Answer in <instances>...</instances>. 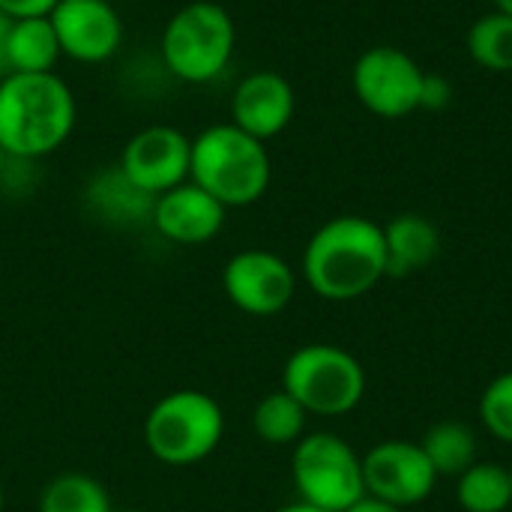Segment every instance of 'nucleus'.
I'll return each mask as SVG.
<instances>
[{
    "instance_id": "nucleus-1",
    "label": "nucleus",
    "mask_w": 512,
    "mask_h": 512,
    "mask_svg": "<svg viewBox=\"0 0 512 512\" xmlns=\"http://www.w3.org/2000/svg\"><path fill=\"white\" fill-rule=\"evenodd\" d=\"M303 279L321 300L351 303L387 279L384 228L366 216L327 219L303 249Z\"/></svg>"
},
{
    "instance_id": "nucleus-2",
    "label": "nucleus",
    "mask_w": 512,
    "mask_h": 512,
    "mask_svg": "<svg viewBox=\"0 0 512 512\" xmlns=\"http://www.w3.org/2000/svg\"><path fill=\"white\" fill-rule=\"evenodd\" d=\"M75 120V93L57 72L0 75V147L9 159L51 156L69 141Z\"/></svg>"
},
{
    "instance_id": "nucleus-3",
    "label": "nucleus",
    "mask_w": 512,
    "mask_h": 512,
    "mask_svg": "<svg viewBox=\"0 0 512 512\" xmlns=\"http://www.w3.org/2000/svg\"><path fill=\"white\" fill-rule=\"evenodd\" d=\"M273 165L267 144L240 126L213 123L192 138L189 180L213 195L225 210L249 207L270 189Z\"/></svg>"
},
{
    "instance_id": "nucleus-4",
    "label": "nucleus",
    "mask_w": 512,
    "mask_h": 512,
    "mask_svg": "<svg viewBox=\"0 0 512 512\" xmlns=\"http://www.w3.org/2000/svg\"><path fill=\"white\" fill-rule=\"evenodd\" d=\"M225 435L222 405L201 390H174L144 417V444L168 468H189L216 453Z\"/></svg>"
},
{
    "instance_id": "nucleus-5",
    "label": "nucleus",
    "mask_w": 512,
    "mask_h": 512,
    "mask_svg": "<svg viewBox=\"0 0 512 512\" xmlns=\"http://www.w3.org/2000/svg\"><path fill=\"white\" fill-rule=\"evenodd\" d=\"M237 45V27L225 6L213 0H192L171 15L162 30V63L186 84L216 81Z\"/></svg>"
},
{
    "instance_id": "nucleus-6",
    "label": "nucleus",
    "mask_w": 512,
    "mask_h": 512,
    "mask_svg": "<svg viewBox=\"0 0 512 512\" xmlns=\"http://www.w3.org/2000/svg\"><path fill=\"white\" fill-rule=\"evenodd\" d=\"M282 390L312 417H345L366 396V369L345 348L312 342L285 360Z\"/></svg>"
},
{
    "instance_id": "nucleus-7",
    "label": "nucleus",
    "mask_w": 512,
    "mask_h": 512,
    "mask_svg": "<svg viewBox=\"0 0 512 512\" xmlns=\"http://www.w3.org/2000/svg\"><path fill=\"white\" fill-rule=\"evenodd\" d=\"M291 480L303 504L327 512H345L366 495L363 456L333 432H312L294 444Z\"/></svg>"
},
{
    "instance_id": "nucleus-8",
    "label": "nucleus",
    "mask_w": 512,
    "mask_h": 512,
    "mask_svg": "<svg viewBox=\"0 0 512 512\" xmlns=\"http://www.w3.org/2000/svg\"><path fill=\"white\" fill-rule=\"evenodd\" d=\"M423 75L426 72L408 51L396 45H372L357 57L351 87L366 111L384 120H399L420 108Z\"/></svg>"
},
{
    "instance_id": "nucleus-9",
    "label": "nucleus",
    "mask_w": 512,
    "mask_h": 512,
    "mask_svg": "<svg viewBox=\"0 0 512 512\" xmlns=\"http://www.w3.org/2000/svg\"><path fill=\"white\" fill-rule=\"evenodd\" d=\"M228 303L252 318H270L291 306L297 294L294 267L270 249H243L222 270Z\"/></svg>"
},
{
    "instance_id": "nucleus-10",
    "label": "nucleus",
    "mask_w": 512,
    "mask_h": 512,
    "mask_svg": "<svg viewBox=\"0 0 512 512\" xmlns=\"http://www.w3.org/2000/svg\"><path fill=\"white\" fill-rule=\"evenodd\" d=\"M363 483L366 495L408 510L435 492L438 474L417 441L390 438L363 456Z\"/></svg>"
},
{
    "instance_id": "nucleus-11",
    "label": "nucleus",
    "mask_w": 512,
    "mask_h": 512,
    "mask_svg": "<svg viewBox=\"0 0 512 512\" xmlns=\"http://www.w3.org/2000/svg\"><path fill=\"white\" fill-rule=\"evenodd\" d=\"M117 165L129 177V183L156 198L189 180L192 138L177 126H144L126 141Z\"/></svg>"
},
{
    "instance_id": "nucleus-12",
    "label": "nucleus",
    "mask_w": 512,
    "mask_h": 512,
    "mask_svg": "<svg viewBox=\"0 0 512 512\" xmlns=\"http://www.w3.org/2000/svg\"><path fill=\"white\" fill-rule=\"evenodd\" d=\"M48 18L60 54L75 63H105L123 45V21L111 0H60Z\"/></svg>"
},
{
    "instance_id": "nucleus-13",
    "label": "nucleus",
    "mask_w": 512,
    "mask_h": 512,
    "mask_svg": "<svg viewBox=\"0 0 512 512\" xmlns=\"http://www.w3.org/2000/svg\"><path fill=\"white\" fill-rule=\"evenodd\" d=\"M225 216L228 210L213 195H207L201 186L186 180L153 198L150 225L168 243L201 246V243H210L222 231Z\"/></svg>"
},
{
    "instance_id": "nucleus-14",
    "label": "nucleus",
    "mask_w": 512,
    "mask_h": 512,
    "mask_svg": "<svg viewBox=\"0 0 512 512\" xmlns=\"http://www.w3.org/2000/svg\"><path fill=\"white\" fill-rule=\"evenodd\" d=\"M297 96L285 75L273 69L249 72L231 93V123L258 141H270L294 120Z\"/></svg>"
},
{
    "instance_id": "nucleus-15",
    "label": "nucleus",
    "mask_w": 512,
    "mask_h": 512,
    "mask_svg": "<svg viewBox=\"0 0 512 512\" xmlns=\"http://www.w3.org/2000/svg\"><path fill=\"white\" fill-rule=\"evenodd\" d=\"M384 228L387 249V276L405 279L426 270L441 255V231L432 219L420 213H402L390 219Z\"/></svg>"
},
{
    "instance_id": "nucleus-16",
    "label": "nucleus",
    "mask_w": 512,
    "mask_h": 512,
    "mask_svg": "<svg viewBox=\"0 0 512 512\" xmlns=\"http://www.w3.org/2000/svg\"><path fill=\"white\" fill-rule=\"evenodd\" d=\"M84 201L96 213V219L117 225V228L144 225L150 222V213H153V198L141 192L135 183H129L120 165L93 174V180L84 189Z\"/></svg>"
},
{
    "instance_id": "nucleus-17",
    "label": "nucleus",
    "mask_w": 512,
    "mask_h": 512,
    "mask_svg": "<svg viewBox=\"0 0 512 512\" xmlns=\"http://www.w3.org/2000/svg\"><path fill=\"white\" fill-rule=\"evenodd\" d=\"M60 42L51 18H21L9 24L6 36V72H54L60 60Z\"/></svg>"
},
{
    "instance_id": "nucleus-18",
    "label": "nucleus",
    "mask_w": 512,
    "mask_h": 512,
    "mask_svg": "<svg viewBox=\"0 0 512 512\" xmlns=\"http://www.w3.org/2000/svg\"><path fill=\"white\" fill-rule=\"evenodd\" d=\"M456 504L465 512H507L512 507L510 468L474 462L456 477Z\"/></svg>"
},
{
    "instance_id": "nucleus-19",
    "label": "nucleus",
    "mask_w": 512,
    "mask_h": 512,
    "mask_svg": "<svg viewBox=\"0 0 512 512\" xmlns=\"http://www.w3.org/2000/svg\"><path fill=\"white\" fill-rule=\"evenodd\" d=\"M426 459L432 462L438 480L441 477H459L477 462V435L459 423V420H441L435 423L426 438L420 441Z\"/></svg>"
},
{
    "instance_id": "nucleus-20",
    "label": "nucleus",
    "mask_w": 512,
    "mask_h": 512,
    "mask_svg": "<svg viewBox=\"0 0 512 512\" xmlns=\"http://www.w3.org/2000/svg\"><path fill=\"white\" fill-rule=\"evenodd\" d=\"M306 420L303 405L285 390L267 393L252 411V429L270 447H294L306 435Z\"/></svg>"
},
{
    "instance_id": "nucleus-21",
    "label": "nucleus",
    "mask_w": 512,
    "mask_h": 512,
    "mask_svg": "<svg viewBox=\"0 0 512 512\" xmlns=\"http://www.w3.org/2000/svg\"><path fill=\"white\" fill-rule=\"evenodd\" d=\"M36 512H114L108 489L90 474H57L45 483Z\"/></svg>"
},
{
    "instance_id": "nucleus-22",
    "label": "nucleus",
    "mask_w": 512,
    "mask_h": 512,
    "mask_svg": "<svg viewBox=\"0 0 512 512\" xmlns=\"http://www.w3.org/2000/svg\"><path fill=\"white\" fill-rule=\"evenodd\" d=\"M465 48L477 66L489 72H512V15L498 9L480 15L465 36Z\"/></svg>"
},
{
    "instance_id": "nucleus-23",
    "label": "nucleus",
    "mask_w": 512,
    "mask_h": 512,
    "mask_svg": "<svg viewBox=\"0 0 512 512\" xmlns=\"http://www.w3.org/2000/svg\"><path fill=\"white\" fill-rule=\"evenodd\" d=\"M480 423L483 429L501 441V444H510L512 447V372L498 375L480 396Z\"/></svg>"
},
{
    "instance_id": "nucleus-24",
    "label": "nucleus",
    "mask_w": 512,
    "mask_h": 512,
    "mask_svg": "<svg viewBox=\"0 0 512 512\" xmlns=\"http://www.w3.org/2000/svg\"><path fill=\"white\" fill-rule=\"evenodd\" d=\"M453 99V84L450 78L438 75V72H426L423 75V87H420V108L426 111H441L447 108Z\"/></svg>"
},
{
    "instance_id": "nucleus-25",
    "label": "nucleus",
    "mask_w": 512,
    "mask_h": 512,
    "mask_svg": "<svg viewBox=\"0 0 512 512\" xmlns=\"http://www.w3.org/2000/svg\"><path fill=\"white\" fill-rule=\"evenodd\" d=\"M60 0H0V15H6L9 21H21V18H45L51 15V9Z\"/></svg>"
},
{
    "instance_id": "nucleus-26",
    "label": "nucleus",
    "mask_w": 512,
    "mask_h": 512,
    "mask_svg": "<svg viewBox=\"0 0 512 512\" xmlns=\"http://www.w3.org/2000/svg\"><path fill=\"white\" fill-rule=\"evenodd\" d=\"M345 512H405V510H402V507H396V504H387V501H381V498L363 495L357 504H351Z\"/></svg>"
},
{
    "instance_id": "nucleus-27",
    "label": "nucleus",
    "mask_w": 512,
    "mask_h": 512,
    "mask_svg": "<svg viewBox=\"0 0 512 512\" xmlns=\"http://www.w3.org/2000/svg\"><path fill=\"white\" fill-rule=\"evenodd\" d=\"M9 18L0 15V75H6V36H9Z\"/></svg>"
},
{
    "instance_id": "nucleus-28",
    "label": "nucleus",
    "mask_w": 512,
    "mask_h": 512,
    "mask_svg": "<svg viewBox=\"0 0 512 512\" xmlns=\"http://www.w3.org/2000/svg\"><path fill=\"white\" fill-rule=\"evenodd\" d=\"M273 512H327V510H318V507H312V504L294 501V504H285V507H279V510H273Z\"/></svg>"
},
{
    "instance_id": "nucleus-29",
    "label": "nucleus",
    "mask_w": 512,
    "mask_h": 512,
    "mask_svg": "<svg viewBox=\"0 0 512 512\" xmlns=\"http://www.w3.org/2000/svg\"><path fill=\"white\" fill-rule=\"evenodd\" d=\"M495 9L504 15H512V0H495Z\"/></svg>"
},
{
    "instance_id": "nucleus-30",
    "label": "nucleus",
    "mask_w": 512,
    "mask_h": 512,
    "mask_svg": "<svg viewBox=\"0 0 512 512\" xmlns=\"http://www.w3.org/2000/svg\"><path fill=\"white\" fill-rule=\"evenodd\" d=\"M6 162H9V156H6V153H3V147H0V174L6 171Z\"/></svg>"
},
{
    "instance_id": "nucleus-31",
    "label": "nucleus",
    "mask_w": 512,
    "mask_h": 512,
    "mask_svg": "<svg viewBox=\"0 0 512 512\" xmlns=\"http://www.w3.org/2000/svg\"><path fill=\"white\" fill-rule=\"evenodd\" d=\"M6 510V489H3V483H0V512Z\"/></svg>"
},
{
    "instance_id": "nucleus-32",
    "label": "nucleus",
    "mask_w": 512,
    "mask_h": 512,
    "mask_svg": "<svg viewBox=\"0 0 512 512\" xmlns=\"http://www.w3.org/2000/svg\"><path fill=\"white\" fill-rule=\"evenodd\" d=\"M114 512H144V510H114Z\"/></svg>"
},
{
    "instance_id": "nucleus-33",
    "label": "nucleus",
    "mask_w": 512,
    "mask_h": 512,
    "mask_svg": "<svg viewBox=\"0 0 512 512\" xmlns=\"http://www.w3.org/2000/svg\"><path fill=\"white\" fill-rule=\"evenodd\" d=\"M510 480H512V465H510Z\"/></svg>"
}]
</instances>
